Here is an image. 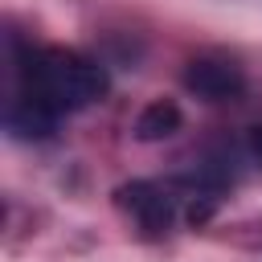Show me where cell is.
Segmentation results:
<instances>
[{
	"instance_id": "obj_2",
	"label": "cell",
	"mask_w": 262,
	"mask_h": 262,
	"mask_svg": "<svg viewBox=\"0 0 262 262\" xmlns=\"http://www.w3.org/2000/svg\"><path fill=\"white\" fill-rule=\"evenodd\" d=\"M184 86L196 94V98H209V102H229L246 90V74L233 57H192L188 70H184Z\"/></svg>"
},
{
	"instance_id": "obj_1",
	"label": "cell",
	"mask_w": 262,
	"mask_h": 262,
	"mask_svg": "<svg viewBox=\"0 0 262 262\" xmlns=\"http://www.w3.org/2000/svg\"><path fill=\"white\" fill-rule=\"evenodd\" d=\"M16 49V45H12ZM106 94V70L74 49H16L8 61L4 127L20 139H45L57 123Z\"/></svg>"
},
{
	"instance_id": "obj_3",
	"label": "cell",
	"mask_w": 262,
	"mask_h": 262,
	"mask_svg": "<svg viewBox=\"0 0 262 262\" xmlns=\"http://www.w3.org/2000/svg\"><path fill=\"white\" fill-rule=\"evenodd\" d=\"M180 127V106L176 102H168V98H156V102H147L143 106V115L135 119V135L139 139H164V135H172Z\"/></svg>"
}]
</instances>
